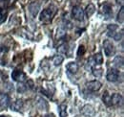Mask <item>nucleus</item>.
Segmentation results:
<instances>
[{"label":"nucleus","instance_id":"c85d7f7f","mask_svg":"<svg viewBox=\"0 0 124 117\" xmlns=\"http://www.w3.org/2000/svg\"><path fill=\"white\" fill-rule=\"evenodd\" d=\"M117 29H118V26L116 25V24H110V25H108V31H110V32L116 31Z\"/></svg>","mask_w":124,"mask_h":117},{"label":"nucleus","instance_id":"9d476101","mask_svg":"<svg viewBox=\"0 0 124 117\" xmlns=\"http://www.w3.org/2000/svg\"><path fill=\"white\" fill-rule=\"evenodd\" d=\"M122 101H123V98H122L121 94L115 93L111 96V105L112 106H118L122 103Z\"/></svg>","mask_w":124,"mask_h":117},{"label":"nucleus","instance_id":"c756f323","mask_svg":"<svg viewBox=\"0 0 124 117\" xmlns=\"http://www.w3.org/2000/svg\"><path fill=\"white\" fill-rule=\"evenodd\" d=\"M116 1H117L118 4H120V5L123 7V0H116Z\"/></svg>","mask_w":124,"mask_h":117},{"label":"nucleus","instance_id":"0eeeda50","mask_svg":"<svg viewBox=\"0 0 124 117\" xmlns=\"http://www.w3.org/2000/svg\"><path fill=\"white\" fill-rule=\"evenodd\" d=\"M102 87V84L99 82V81H91V82H88L86 84V88L87 89H89L90 91H93V92H95V91H98Z\"/></svg>","mask_w":124,"mask_h":117},{"label":"nucleus","instance_id":"aec40b11","mask_svg":"<svg viewBox=\"0 0 124 117\" xmlns=\"http://www.w3.org/2000/svg\"><path fill=\"white\" fill-rule=\"evenodd\" d=\"M103 102H104V104L106 106H108V107L112 106L111 105V95L109 94L108 91H105L104 94H103Z\"/></svg>","mask_w":124,"mask_h":117},{"label":"nucleus","instance_id":"6e6552de","mask_svg":"<svg viewBox=\"0 0 124 117\" xmlns=\"http://www.w3.org/2000/svg\"><path fill=\"white\" fill-rule=\"evenodd\" d=\"M81 113H82L83 115H85V116L91 117L94 115L95 111H94V108H93L91 105H86V106H84V107H82Z\"/></svg>","mask_w":124,"mask_h":117},{"label":"nucleus","instance_id":"4468645a","mask_svg":"<svg viewBox=\"0 0 124 117\" xmlns=\"http://www.w3.org/2000/svg\"><path fill=\"white\" fill-rule=\"evenodd\" d=\"M66 68H67V70H68L70 73L76 74L78 71V64L77 62H75V61H71V62H69V63L67 64Z\"/></svg>","mask_w":124,"mask_h":117},{"label":"nucleus","instance_id":"f3484780","mask_svg":"<svg viewBox=\"0 0 124 117\" xmlns=\"http://www.w3.org/2000/svg\"><path fill=\"white\" fill-rule=\"evenodd\" d=\"M58 111L60 117H67V106L62 104L58 107Z\"/></svg>","mask_w":124,"mask_h":117},{"label":"nucleus","instance_id":"5701e85b","mask_svg":"<svg viewBox=\"0 0 124 117\" xmlns=\"http://www.w3.org/2000/svg\"><path fill=\"white\" fill-rule=\"evenodd\" d=\"M116 20H117L118 22H120V23H123V20H124V9H123V7H121V9H120V11H119V13H118V15H117V18H116Z\"/></svg>","mask_w":124,"mask_h":117},{"label":"nucleus","instance_id":"423d86ee","mask_svg":"<svg viewBox=\"0 0 124 117\" xmlns=\"http://www.w3.org/2000/svg\"><path fill=\"white\" fill-rule=\"evenodd\" d=\"M35 105L36 107L40 109V110H47L49 108V105L48 102L43 98V97H40V96H37L35 98Z\"/></svg>","mask_w":124,"mask_h":117},{"label":"nucleus","instance_id":"a211bd4d","mask_svg":"<svg viewBox=\"0 0 124 117\" xmlns=\"http://www.w3.org/2000/svg\"><path fill=\"white\" fill-rule=\"evenodd\" d=\"M63 60H64V58H63L62 56L56 55V56H54V57L53 58V63H54L55 66H58V65H60L62 62H63Z\"/></svg>","mask_w":124,"mask_h":117},{"label":"nucleus","instance_id":"dca6fc26","mask_svg":"<svg viewBox=\"0 0 124 117\" xmlns=\"http://www.w3.org/2000/svg\"><path fill=\"white\" fill-rule=\"evenodd\" d=\"M94 12H95V7H94V5L92 4V3H90V4L86 7V10H85V13H84V14H86V15H87L88 17H90V16H92V15L94 14Z\"/></svg>","mask_w":124,"mask_h":117},{"label":"nucleus","instance_id":"b1692460","mask_svg":"<svg viewBox=\"0 0 124 117\" xmlns=\"http://www.w3.org/2000/svg\"><path fill=\"white\" fill-rule=\"evenodd\" d=\"M27 88H28V87L24 83H19L18 86H17V91L20 92V93H22V92H25L27 90Z\"/></svg>","mask_w":124,"mask_h":117},{"label":"nucleus","instance_id":"ddd939ff","mask_svg":"<svg viewBox=\"0 0 124 117\" xmlns=\"http://www.w3.org/2000/svg\"><path fill=\"white\" fill-rule=\"evenodd\" d=\"M100 10H101V13L104 15H111L113 13L112 12V5L110 3H107V2L101 5Z\"/></svg>","mask_w":124,"mask_h":117},{"label":"nucleus","instance_id":"473e14b6","mask_svg":"<svg viewBox=\"0 0 124 117\" xmlns=\"http://www.w3.org/2000/svg\"><path fill=\"white\" fill-rule=\"evenodd\" d=\"M0 1H5V0H0Z\"/></svg>","mask_w":124,"mask_h":117},{"label":"nucleus","instance_id":"f03ea898","mask_svg":"<svg viewBox=\"0 0 124 117\" xmlns=\"http://www.w3.org/2000/svg\"><path fill=\"white\" fill-rule=\"evenodd\" d=\"M103 48H104V53L107 57H112L116 54V48L115 45L113 44L112 41H110L108 39L104 40L103 42Z\"/></svg>","mask_w":124,"mask_h":117},{"label":"nucleus","instance_id":"bb28decb","mask_svg":"<svg viewBox=\"0 0 124 117\" xmlns=\"http://www.w3.org/2000/svg\"><path fill=\"white\" fill-rule=\"evenodd\" d=\"M57 51H58L59 53L65 54V53L67 52V46H66V44H62V45H60V46L57 48Z\"/></svg>","mask_w":124,"mask_h":117},{"label":"nucleus","instance_id":"393cba45","mask_svg":"<svg viewBox=\"0 0 124 117\" xmlns=\"http://www.w3.org/2000/svg\"><path fill=\"white\" fill-rule=\"evenodd\" d=\"M66 35V30L63 29V28H59V29L57 30V39H60L62 37H64Z\"/></svg>","mask_w":124,"mask_h":117},{"label":"nucleus","instance_id":"a878e982","mask_svg":"<svg viewBox=\"0 0 124 117\" xmlns=\"http://www.w3.org/2000/svg\"><path fill=\"white\" fill-rule=\"evenodd\" d=\"M84 53H85V47H84L83 45H80V46L78 47V57H81V56H83V55H84Z\"/></svg>","mask_w":124,"mask_h":117},{"label":"nucleus","instance_id":"2f4dec72","mask_svg":"<svg viewBox=\"0 0 124 117\" xmlns=\"http://www.w3.org/2000/svg\"><path fill=\"white\" fill-rule=\"evenodd\" d=\"M0 117H7V116H4V115H1Z\"/></svg>","mask_w":124,"mask_h":117},{"label":"nucleus","instance_id":"7c9ffc66","mask_svg":"<svg viewBox=\"0 0 124 117\" xmlns=\"http://www.w3.org/2000/svg\"><path fill=\"white\" fill-rule=\"evenodd\" d=\"M45 117H54V115H53V114H48V115H46Z\"/></svg>","mask_w":124,"mask_h":117},{"label":"nucleus","instance_id":"39448f33","mask_svg":"<svg viewBox=\"0 0 124 117\" xmlns=\"http://www.w3.org/2000/svg\"><path fill=\"white\" fill-rule=\"evenodd\" d=\"M12 78H13L14 81L23 83L26 80V75L23 71H21L19 69H15L13 71V73H12Z\"/></svg>","mask_w":124,"mask_h":117},{"label":"nucleus","instance_id":"f8f14e48","mask_svg":"<svg viewBox=\"0 0 124 117\" xmlns=\"http://www.w3.org/2000/svg\"><path fill=\"white\" fill-rule=\"evenodd\" d=\"M23 107H24V101L21 100V99H18V100H16L12 104L11 108L14 111H20L23 108Z\"/></svg>","mask_w":124,"mask_h":117},{"label":"nucleus","instance_id":"f257e3e1","mask_svg":"<svg viewBox=\"0 0 124 117\" xmlns=\"http://www.w3.org/2000/svg\"><path fill=\"white\" fill-rule=\"evenodd\" d=\"M55 8L54 7H50V8H47L45 10L42 11V13L39 15V19L40 21H43V22H48L50 21L53 16L55 14Z\"/></svg>","mask_w":124,"mask_h":117},{"label":"nucleus","instance_id":"412c9836","mask_svg":"<svg viewBox=\"0 0 124 117\" xmlns=\"http://www.w3.org/2000/svg\"><path fill=\"white\" fill-rule=\"evenodd\" d=\"M114 63H115V66H116V67H122L123 66V57L122 56L116 57L114 60Z\"/></svg>","mask_w":124,"mask_h":117},{"label":"nucleus","instance_id":"cd10ccee","mask_svg":"<svg viewBox=\"0 0 124 117\" xmlns=\"http://www.w3.org/2000/svg\"><path fill=\"white\" fill-rule=\"evenodd\" d=\"M93 76H95V77H100L101 75H102V69H94L93 68Z\"/></svg>","mask_w":124,"mask_h":117},{"label":"nucleus","instance_id":"6ab92c4d","mask_svg":"<svg viewBox=\"0 0 124 117\" xmlns=\"http://www.w3.org/2000/svg\"><path fill=\"white\" fill-rule=\"evenodd\" d=\"M93 59H94V61H95V64L100 65V64L103 63V56H102L100 53H97V54L93 55Z\"/></svg>","mask_w":124,"mask_h":117},{"label":"nucleus","instance_id":"9b49d317","mask_svg":"<svg viewBox=\"0 0 124 117\" xmlns=\"http://www.w3.org/2000/svg\"><path fill=\"white\" fill-rule=\"evenodd\" d=\"M10 105V97L7 94H0V107L6 108Z\"/></svg>","mask_w":124,"mask_h":117},{"label":"nucleus","instance_id":"1a4fd4ad","mask_svg":"<svg viewBox=\"0 0 124 117\" xmlns=\"http://www.w3.org/2000/svg\"><path fill=\"white\" fill-rule=\"evenodd\" d=\"M39 10H40V4L37 2H32L29 5V12L31 16H36Z\"/></svg>","mask_w":124,"mask_h":117},{"label":"nucleus","instance_id":"20e7f679","mask_svg":"<svg viewBox=\"0 0 124 117\" xmlns=\"http://www.w3.org/2000/svg\"><path fill=\"white\" fill-rule=\"evenodd\" d=\"M72 14L75 19H77L78 21H83L84 19V10L80 7V6H75L73 8V11H72Z\"/></svg>","mask_w":124,"mask_h":117},{"label":"nucleus","instance_id":"7ed1b4c3","mask_svg":"<svg viewBox=\"0 0 124 117\" xmlns=\"http://www.w3.org/2000/svg\"><path fill=\"white\" fill-rule=\"evenodd\" d=\"M119 76H120V72L118 69L116 68H111L108 71V73L106 75V78L109 82H112V83H115L116 81H118L119 79Z\"/></svg>","mask_w":124,"mask_h":117},{"label":"nucleus","instance_id":"2eb2a0df","mask_svg":"<svg viewBox=\"0 0 124 117\" xmlns=\"http://www.w3.org/2000/svg\"><path fill=\"white\" fill-rule=\"evenodd\" d=\"M108 36H109V37H111L112 39H114L116 41H119V40L122 39L123 34H122V31H121L120 33L116 32V31H113V32H110V31H108Z\"/></svg>","mask_w":124,"mask_h":117},{"label":"nucleus","instance_id":"4be33fe9","mask_svg":"<svg viewBox=\"0 0 124 117\" xmlns=\"http://www.w3.org/2000/svg\"><path fill=\"white\" fill-rule=\"evenodd\" d=\"M95 65H96V64H95L94 59H93V57H91V58L87 60V63H86V68H87V69H93Z\"/></svg>","mask_w":124,"mask_h":117}]
</instances>
